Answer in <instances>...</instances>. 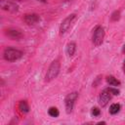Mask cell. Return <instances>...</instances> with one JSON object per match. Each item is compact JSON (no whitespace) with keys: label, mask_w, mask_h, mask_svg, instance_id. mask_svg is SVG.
I'll return each mask as SVG.
<instances>
[{"label":"cell","mask_w":125,"mask_h":125,"mask_svg":"<svg viewBox=\"0 0 125 125\" xmlns=\"http://www.w3.org/2000/svg\"><path fill=\"white\" fill-rule=\"evenodd\" d=\"M105 89H106V90H107V91H108L112 96H117V95H119V93H120V92H119V90H118V89H116V88H115V87H113V86H112V87H107V88H105Z\"/></svg>","instance_id":"2e32d148"},{"label":"cell","mask_w":125,"mask_h":125,"mask_svg":"<svg viewBox=\"0 0 125 125\" xmlns=\"http://www.w3.org/2000/svg\"><path fill=\"white\" fill-rule=\"evenodd\" d=\"M91 113H92L93 116H99L101 114V109L99 107H92Z\"/></svg>","instance_id":"e0dca14e"},{"label":"cell","mask_w":125,"mask_h":125,"mask_svg":"<svg viewBox=\"0 0 125 125\" xmlns=\"http://www.w3.org/2000/svg\"><path fill=\"white\" fill-rule=\"evenodd\" d=\"M61 70V63L58 60H55L51 62V64L49 65L47 72L45 74V81L46 82H50L52 80H54L55 78H57V76L59 75Z\"/></svg>","instance_id":"6da1fadb"},{"label":"cell","mask_w":125,"mask_h":125,"mask_svg":"<svg viewBox=\"0 0 125 125\" xmlns=\"http://www.w3.org/2000/svg\"><path fill=\"white\" fill-rule=\"evenodd\" d=\"M22 55H23L22 51L16 49V48L9 47L4 50L3 58L7 62H15V61H18L19 59H21L22 57Z\"/></svg>","instance_id":"7a4b0ae2"},{"label":"cell","mask_w":125,"mask_h":125,"mask_svg":"<svg viewBox=\"0 0 125 125\" xmlns=\"http://www.w3.org/2000/svg\"><path fill=\"white\" fill-rule=\"evenodd\" d=\"M121 108V105L119 104H112L110 106H109V113L114 115V114H117L119 112Z\"/></svg>","instance_id":"4fadbf2b"},{"label":"cell","mask_w":125,"mask_h":125,"mask_svg":"<svg viewBox=\"0 0 125 125\" xmlns=\"http://www.w3.org/2000/svg\"><path fill=\"white\" fill-rule=\"evenodd\" d=\"M12 1H15V2L18 1V2H21V1H23V0H12Z\"/></svg>","instance_id":"ffe728a7"},{"label":"cell","mask_w":125,"mask_h":125,"mask_svg":"<svg viewBox=\"0 0 125 125\" xmlns=\"http://www.w3.org/2000/svg\"><path fill=\"white\" fill-rule=\"evenodd\" d=\"M4 34L12 40H21L23 37V34L21 30H19L17 28H13V27L4 29Z\"/></svg>","instance_id":"52a82bcc"},{"label":"cell","mask_w":125,"mask_h":125,"mask_svg":"<svg viewBox=\"0 0 125 125\" xmlns=\"http://www.w3.org/2000/svg\"><path fill=\"white\" fill-rule=\"evenodd\" d=\"M39 21H40V17L38 14H35V13L26 14L23 17V21L28 25H33V24L37 23Z\"/></svg>","instance_id":"9c48e42d"},{"label":"cell","mask_w":125,"mask_h":125,"mask_svg":"<svg viewBox=\"0 0 125 125\" xmlns=\"http://www.w3.org/2000/svg\"><path fill=\"white\" fill-rule=\"evenodd\" d=\"M48 114L51 116V117H58L60 112H59V109L56 107V106H51L49 107L48 109Z\"/></svg>","instance_id":"5bb4252c"},{"label":"cell","mask_w":125,"mask_h":125,"mask_svg":"<svg viewBox=\"0 0 125 125\" xmlns=\"http://www.w3.org/2000/svg\"><path fill=\"white\" fill-rule=\"evenodd\" d=\"M78 98V93L77 92H71L69 93L65 99H64V105H65V111L66 113H71L72 112V109L74 107V104L76 102Z\"/></svg>","instance_id":"277c9868"},{"label":"cell","mask_w":125,"mask_h":125,"mask_svg":"<svg viewBox=\"0 0 125 125\" xmlns=\"http://www.w3.org/2000/svg\"><path fill=\"white\" fill-rule=\"evenodd\" d=\"M76 51V44L74 42H69L66 45V54L69 57H72Z\"/></svg>","instance_id":"8fae6325"},{"label":"cell","mask_w":125,"mask_h":125,"mask_svg":"<svg viewBox=\"0 0 125 125\" xmlns=\"http://www.w3.org/2000/svg\"><path fill=\"white\" fill-rule=\"evenodd\" d=\"M106 82H107L110 86H113V87L120 86V84H121V82H120L116 77H114V76H112V75L106 76Z\"/></svg>","instance_id":"30bf717a"},{"label":"cell","mask_w":125,"mask_h":125,"mask_svg":"<svg viewBox=\"0 0 125 125\" xmlns=\"http://www.w3.org/2000/svg\"><path fill=\"white\" fill-rule=\"evenodd\" d=\"M120 19V11H114L112 14H111V16H110V21H117L118 20Z\"/></svg>","instance_id":"9a60e30c"},{"label":"cell","mask_w":125,"mask_h":125,"mask_svg":"<svg viewBox=\"0 0 125 125\" xmlns=\"http://www.w3.org/2000/svg\"><path fill=\"white\" fill-rule=\"evenodd\" d=\"M0 7L2 10L9 13H16L19 11V6L12 0H0Z\"/></svg>","instance_id":"8992f818"},{"label":"cell","mask_w":125,"mask_h":125,"mask_svg":"<svg viewBox=\"0 0 125 125\" xmlns=\"http://www.w3.org/2000/svg\"><path fill=\"white\" fill-rule=\"evenodd\" d=\"M104 38V29L103 26L98 25L96 26V28L94 29L93 35H92V42L95 46H100L102 45L103 41Z\"/></svg>","instance_id":"3957f363"},{"label":"cell","mask_w":125,"mask_h":125,"mask_svg":"<svg viewBox=\"0 0 125 125\" xmlns=\"http://www.w3.org/2000/svg\"><path fill=\"white\" fill-rule=\"evenodd\" d=\"M19 109L22 113H27L29 111V105L26 101H21L19 103Z\"/></svg>","instance_id":"7c38bea8"},{"label":"cell","mask_w":125,"mask_h":125,"mask_svg":"<svg viewBox=\"0 0 125 125\" xmlns=\"http://www.w3.org/2000/svg\"><path fill=\"white\" fill-rule=\"evenodd\" d=\"M76 19V14H70L68 15L61 23L60 25V33L61 34H64L68 29L69 27L71 26L72 22L74 21V20Z\"/></svg>","instance_id":"5b68a950"},{"label":"cell","mask_w":125,"mask_h":125,"mask_svg":"<svg viewBox=\"0 0 125 125\" xmlns=\"http://www.w3.org/2000/svg\"><path fill=\"white\" fill-rule=\"evenodd\" d=\"M122 53H124L125 54V44L123 45V47H122Z\"/></svg>","instance_id":"d6986e66"},{"label":"cell","mask_w":125,"mask_h":125,"mask_svg":"<svg viewBox=\"0 0 125 125\" xmlns=\"http://www.w3.org/2000/svg\"><path fill=\"white\" fill-rule=\"evenodd\" d=\"M122 68H123V72L125 73V60H124V62H123V66H122Z\"/></svg>","instance_id":"ac0fdd59"},{"label":"cell","mask_w":125,"mask_h":125,"mask_svg":"<svg viewBox=\"0 0 125 125\" xmlns=\"http://www.w3.org/2000/svg\"><path fill=\"white\" fill-rule=\"evenodd\" d=\"M111 99H112V95L106 89H104L99 95V104L102 107H104L107 105V104L109 103V101Z\"/></svg>","instance_id":"ba28073f"}]
</instances>
